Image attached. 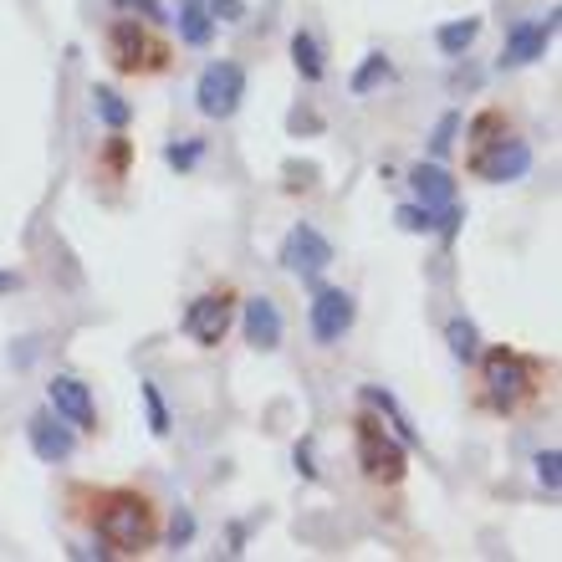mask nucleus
<instances>
[{
    "label": "nucleus",
    "instance_id": "obj_1",
    "mask_svg": "<svg viewBox=\"0 0 562 562\" xmlns=\"http://www.w3.org/2000/svg\"><path fill=\"white\" fill-rule=\"evenodd\" d=\"M92 527H98V542L108 552H119V558H138V552H148L159 542V512L138 491H108L98 502Z\"/></svg>",
    "mask_w": 562,
    "mask_h": 562
},
{
    "label": "nucleus",
    "instance_id": "obj_2",
    "mask_svg": "<svg viewBox=\"0 0 562 562\" xmlns=\"http://www.w3.org/2000/svg\"><path fill=\"white\" fill-rule=\"evenodd\" d=\"M353 456H358V465H363V475L379 481V486H394V481H404V471H409V445L373 415L353 419Z\"/></svg>",
    "mask_w": 562,
    "mask_h": 562
},
{
    "label": "nucleus",
    "instance_id": "obj_3",
    "mask_svg": "<svg viewBox=\"0 0 562 562\" xmlns=\"http://www.w3.org/2000/svg\"><path fill=\"white\" fill-rule=\"evenodd\" d=\"M532 389H537V373L521 353H512V348L486 353V400H491V409L512 415V409H521V404L532 400Z\"/></svg>",
    "mask_w": 562,
    "mask_h": 562
},
{
    "label": "nucleus",
    "instance_id": "obj_4",
    "mask_svg": "<svg viewBox=\"0 0 562 562\" xmlns=\"http://www.w3.org/2000/svg\"><path fill=\"white\" fill-rule=\"evenodd\" d=\"M240 98H246V67L240 61H210L200 72V82H194V108L215 123L236 119Z\"/></svg>",
    "mask_w": 562,
    "mask_h": 562
},
{
    "label": "nucleus",
    "instance_id": "obj_5",
    "mask_svg": "<svg viewBox=\"0 0 562 562\" xmlns=\"http://www.w3.org/2000/svg\"><path fill=\"white\" fill-rule=\"evenodd\" d=\"M108 61H113L119 72H128V77L159 72L164 61H169V46L154 42L138 21H119V26L108 31Z\"/></svg>",
    "mask_w": 562,
    "mask_h": 562
},
{
    "label": "nucleus",
    "instance_id": "obj_6",
    "mask_svg": "<svg viewBox=\"0 0 562 562\" xmlns=\"http://www.w3.org/2000/svg\"><path fill=\"white\" fill-rule=\"evenodd\" d=\"M358 323V302L342 286H317L312 281V307H307V327L312 338L323 342V348H333V342H342L348 333H353Z\"/></svg>",
    "mask_w": 562,
    "mask_h": 562
},
{
    "label": "nucleus",
    "instance_id": "obj_7",
    "mask_svg": "<svg viewBox=\"0 0 562 562\" xmlns=\"http://www.w3.org/2000/svg\"><path fill=\"white\" fill-rule=\"evenodd\" d=\"M333 240L317 231V225H292L286 231V240H281V251H277V261H281V271H292V277H307V281H317V271H327L333 267Z\"/></svg>",
    "mask_w": 562,
    "mask_h": 562
},
{
    "label": "nucleus",
    "instance_id": "obj_8",
    "mask_svg": "<svg viewBox=\"0 0 562 562\" xmlns=\"http://www.w3.org/2000/svg\"><path fill=\"white\" fill-rule=\"evenodd\" d=\"M231 317H236V296L205 292L184 307V333H190V342H200V348H221L225 333H231Z\"/></svg>",
    "mask_w": 562,
    "mask_h": 562
},
{
    "label": "nucleus",
    "instance_id": "obj_9",
    "mask_svg": "<svg viewBox=\"0 0 562 562\" xmlns=\"http://www.w3.org/2000/svg\"><path fill=\"white\" fill-rule=\"evenodd\" d=\"M532 169V148L521 144V138L502 134L496 144H481L471 154V175L475 179H491V184H506V179H521Z\"/></svg>",
    "mask_w": 562,
    "mask_h": 562
},
{
    "label": "nucleus",
    "instance_id": "obj_10",
    "mask_svg": "<svg viewBox=\"0 0 562 562\" xmlns=\"http://www.w3.org/2000/svg\"><path fill=\"white\" fill-rule=\"evenodd\" d=\"M46 404H52V415L67 419L72 429H98V404H92V389L82 384V379H72V373H57L52 384H46Z\"/></svg>",
    "mask_w": 562,
    "mask_h": 562
},
{
    "label": "nucleus",
    "instance_id": "obj_11",
    "mask_svg": "<svg viewBox=\"0 0 562 562\" xmlns=\"http://www.w3.org/2000/svg\"><path fill=\"white\" fill-rule=\"evenodd\" d=\"M558 36V11L537 15V21H517V26L506 31V52L502 61L506 67H532L537 57H548V42Z\"/></svg>",
    "mask_w": 562,
    "mask_h": 562
},
{
    "label": "nucleus",
    "instance_id": "obj_12",
    "mask_svg": "<svg viewBox=\"0 0 562 562\" xmlns=\"http://www.w3.org/2000/svg\"><path fill=\"white\" fill-rule=\"evenodd\" d=\"M26 440H31V450H36V460L57 465V460H72V450H77V429L67 425V419H57L52 409H46V415H31V419H26Z\"/></svg>",
    "mask_w": 562,
    "mask_h": 562
},
{
    "label": "nucleus",
    "instance_id": "obj_13",
    "mask_svg": "<svg viewBox=\"0 0 562 562\" xmlns=\"http://www.w3.org/2000/svg\"><path fill=\"white\" fill-rule=\"evenodd\" d=\"M240 327H246V342L251 348H261V353H271V348H281V307L271 302V296H251L246 302V312H240Z\"/></svg>",
    "mask_w": 562,
    "mask_h": 562
},
{
    "label": "nucleus",
    "instance_id": "obj_14",
    "mask_svg": "<svg viewBox=\"0 0 562 562\" xmlns=\"http://www.w3.org/2000/svg\"><path fill=\"white\" fill-rule=\"evenodd\" d=\"M409 184H415L419 205H429V210H440L456 200V179H450V169H440V164H415V169H409Z\"/></svg>",
    "mask_w": 562,
    "mask_h": 562
},
{
    "label": "nucleus",
    "instance_id": "obj_15",
    "mask_svg": "<svg viewBox=\"0 0 562 562\" xmlns=\"http://www.w3.org/2000/svg\"><path fill=\"white\" fill-rule=\"evenodd\" d=\"M179 42L184 46H210L215 42V15H210L205 0H179Z\"/></svg>",
    "mask_w": 562,
    "mask_h": 562
},
{
    "label": "nucleus",
    "instance_id": "obj_16",
    "mask_svg": "<svg viewBox=\"0 0 562 562\" xmlns=\"http://www.w3.org/2000/svg\"><path fill=\"white\" fill-rule=\"evenodd\" d=\"M475 36H481V15H460V21H445V26L435 31V42H440L445 57H465L475 46Z\"/></svg>",
    "mask_w": 562,
    "mask_h": 562
},
{
    "label": "nucleus",
    "instance_id": "obj_17",
    "mask_svg": "<svg viewBox=\"0 0 562 562\" xmlns=\"http://www.w3.org/2000/svg\"><path fill=\"white\" fill-rule=\"evenodd\" d=\"M92 113H98V123H108L113 134H123V128L134 123V103L113 88H92Z\"/></svg>",
    "mask_w": 562,
    "mask_h": 562
},
{
    "label": "nucleus",
    "instance_id": "obj_18",
    "mask_svg": "<svg viewBox=\"0 0 562 562\" xmlns=\"http://www.w3.org/2000/svg\"><path fill=\"white\" fill-rule=\"evenodd\" d=\"M292 61H296V72L307 77V82H323V77H327L323 46L312 42V31H296V36H292Z\"/></svg>",
    "mask_w": 562,
    "mask_h": 562
},
{
    "label": "nucleus",
    "instance_id": "obj_19",
    "mask_svg": "<svg viewBox=\"0 0 562 562\" xmlns=\"http://www.w3.org/2000/svg\"><path fill=\"white\" fill-rule=\"evenodd\" d=\"M389 77H394V61H389L384 52H369V57H363V67L353 72V82H348V88H353V98H369V92L379 88V82H389Z\"/></svg>",
    "mask_w": 562,
    "mask_h": 562
},
{
    "label": "nucleus",
    "instance_id": "obj_20",
    "mask_svg": "<svg viewBox=\"0 0 562 562\" xmlns=\"http://www.w3.org/2000/svg\"><path fill=\"white\" fill-rule=\"evenodd\" d=\"M445 338H450V353H456L460 363H475V358H481V333H475L471 317H450Z\"/></svg>",
    "mask_w": 562,
    "mask_h": 562
},
{
    "label": "nucleus",
    "instance_id": "obj_21",
    "mask_svg": "<svg viewBox=\"0 0 562 562\" xmlns=\"http://www.w3.org/2000/svg\"><path fill=\"white\" fill-rule=\"evenodd\" d=\"M138 394H144V409H148V429L164 440V435L175 429V415H169V404H164L159 384H154V379H144V384H138Z\"/></svg>",
    "mask_w": 562,
    "mask_h": 562
},
{
    "label": "nucleus",
    "instance_id": "obj_22",
    "mask_svg": "<svg viewBox=\"0 0 562 562\" xmlns=\"http://www.w3.org/2000/svg\"><path fill=\"white\" fill-rule=\"evenodd\" d=\"M394 221H400V231H409V236H429V231H435V210L429 205H400L394 210Z\"/></svg>",
    "mask_w": 562,
    "mask_h": 562
},
{
    "label": "nucleus",
    "instance_id": "obj_23",
    "mask_svg": "<svg viewBox=\"0 0 562 562\" xmlns=\"http://www.w3.org/2000/svg\"><path fill=\"white\" fill-rule=\"evenodd\" d=\"M502 134H506V113H502V108H486V113H481V119L471 123L475 148H481V144H496Z\"/></svg>",
    "mask_w": 562,
    "mask_h": 562
},
{
    "label": "nucleus",
    "instance_id": "obj_24",
    "mask_svg": "<svg viewBox=\"0 0 562 562\" xmlns=\"http://www.w3.org/2000/svg\"><path fill=\"white\" fill-rule=\"evenodd\" d=\"M537 481H542L548 496H558L562 491V450H542V456H537Z\"/></svg>",
    "mask_w": 562,
    "mask_h": 562
},
{
    "label": "nucleus",
    "instance_id": "obj_25",
    "mask_svg": "<svg viewBox=\"0 0 562 562\" xmlns=\"http://www.w3.org/2000/svg\"><path fill=\"white\" fill-rule=\"evenodd\" d=\"M456 134H460V113H445V119L435 123V134H429V154H435V159H445V154H450V144H456Z\"/></svg>",
    "mask_w": 562,
    "mask_h": 562
},
{
    "label": "nucleus",
    "instance_id": "obj_26",
    "mask_svg": "<svg viewBox=\"0 0 562 562\" xmlns=\"http://www.w3.org/2000/svg\"><path fill=\"white\" fill-rule=\"evenodd\" d=\"M200 154H205V144H200V138H190V144H169V148H164V159L175 164V169H194V164H200Z\"/></svg>",
    "mask_w": 562,
    "mask_h": 562
},
{
    "label": "nucleus",
    "instance_id": "obj_27",
    "mask_svg": "<svg viewBox=\"0 0 562 562\" xmlns=\"http://www.w3.org/2000/svg\"><path fill=\"white\" fill-rule=\"evenodd\" d=\"M210 5V15H215V26H236V21H246V5H240V0H205Z\"/></svg>",
    "mask_w": 562,
    "mask_h": 562
},
{
    "label": "nucleus",
    "instance_id": "obj_28",
    "mask_svg": "<svg viewBox=\"0 0 562 562\" xmlns=\"http://www.w3.org/2000/svg\"><path fill=\"white\" fill-rule=\"evenodd\" d=\"M113 5H119V11H138L144 21H169L159 0H113Z\"/></svg>",
    "mask_w": 562,
    "mask_h": 562
},
{
    "label": "nucleus",
    "instance_id": "obj_29",
    "mask_svg": "<svg viewBox=\"0 0 562 562\" xmlns=\"http://www.w3.org/2000/svg\"><path fill=\"white\" fill-rule=\"evenodd\" d=\"M292 460H296V471L307 475V481H317V465H312V440H302V445H296V450H292Z\"/></svg>",
    "mask_w": 562,
    "mask_h": 562
},
{
    "label": "nucleus",
    "instance_id": "obj_30",
    "mask_svg": "<svg viewBox=\"0 0 562 562\" xmlns=\"http://www.w3.org/2000/svg\"><path fill=\"white\" fill-rule=\"evenodd\" d=\"M190 537H194V517L190 512H179L175 517V542H190Z\"/></svg>",
    "mask_w": 562,
    "mask_h": 562
},
{
    "label": "nucleus",
    "instance_id": "obj_31",
    "mask_svg": "<svg viewBox=\"0 0 562 562\" xmlns=\"http://www.w3.org/2000/svg\"><path fill=\"white\" fill-rule=\"evenodd\" d=\"M108 159H113V169H123V164H128V144H123V138H113V148H108Z\"/></svg>",
    "mask_w": 562,
    "mask_h": 562
},
{
    "label": "nucleus",
    "instance_id": "obj_32",
    "mask_svg": "<svg viewBox=\"0 0 562 562\" xmlns=\"http://www.w3.org/2000/svg\"><path fill=\"white\" fill-rule=\"evenodd\" d=\"M5 292H21V277H15V271H0V296Z\"/></svg>",
    "mask_w": 562,
    "mask_h": 562
}]
</instances>
